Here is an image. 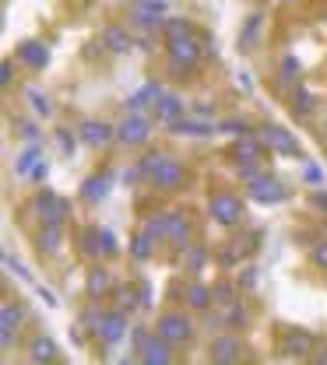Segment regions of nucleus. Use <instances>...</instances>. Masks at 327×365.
Listing matches in <instances>:
<instances>
[{"label":"nucleus","instance_id":"obj_1","mask_svg":"<svg viewBox=\"0 0 327 365\" xmlns=\"http://www.w3.org/2000/svg\"><path fill=\"white\" fill-rule=\"evenodd\" d=\"M141 169H144V176L155 182L159 190H180L183 186V165L180 162H173V158H166V155H144L141 158Z\"/></svg>","mask_w":327,"mask_h":365},{"label":"nucleus","instance_id":"obj_2","mask_svg":"<svg viewBox=\"0 0 327 365\" xmlns=\"http://www.w3.org/2000/svg\"><path fill=\"white\" fill-rule=\"evenodd\" d=\"M166 46H169V63H173L176 78L190 74L201 63V46L193 43V36H187V39H166Z\"/></svg>","mask_w":327,"mask_h":365},{"label":"nucleus","instance_id":"obj_3","mask_svg":"<svg viewBox=\"0 0 327 365\" xmlns=\"http://www.w3.org/2000/svg\"><path fill=\"white\" fill-rule=\"evenodd\" d=\"M261 140H264V148H271L275 155H285V158H303V148H299V140L288 134L285 127H278V123H268V127H261Z\"/></svg>","mask_w":327,"mask_h":365},{"label":"nucleus","instance_id":"obj_4","mask_svg":"<svg viewBox=\"0 0 327 365\" xmlns=\"http://www.w3.org/2000/svg\"><path fill=\"white\" fill-rule=\"evenodd\" d=\"M208 215L218 222V225H236L239 215H243V200L236 193H215L208 200Z\"/></svg>","mask_w":327,"mask_h":365},{"label":"nucleus","instance_id":"obj_5","mask_svg":"<svg viewBox=\"0 0 327 365\" xmlns=\"http://www.w3.org/2000/svg\"><path fill=\"white\" fill-rule=\"evenodd\" d=\"M246 193L257 204H281L285 200V186L275 176H264V173H257L253 180H246Z\"/></svg>","mask_w":327,"mask_h":365},{"label":"nucleus","instance_id":"obj_6","mask_svg":"<svg viewBox=\"0 0 327 365\" xmlns=\"http://www.w3.org/2000/svg\"><path fill=\"white\" fill-rule=\"evenodd\" d=\"M151 134V127H148V120L141 116V113H131L120 127H116V140L120 144H127V148H134V144H144Z\"/></svg>","mask_w":327,"mask_h":365},{"label":"nucleus","instance_id":"obj_7","mask_svg":"<svg viewBox=\"0 0 327 365\" xmlns=\"http://www.w3.org/2000/svg\"><path fill=\"white\" fill-rule=\"evenodd\" d=\"M190 319L180 317V313H166V317L159 319V334L169 341V344H187L190 341Z\"/></svg>","mask_w":327,"mask_h":365},{"label":"nucleus","instance_id":"obj_8","mask_svg":"<svg viewBox=\"0 0 327 365\" xmlns=\"http://www.w3.org/2000/svg\"><path fill=\"white\" fill-rule=\"evenodd\" d=\"M281 351L288 359H306L313 351V334H306V330H285L281 334Z\"/></svg>","mask_w":327,"mask_h":365},{"label":"nucleus","instance_id":"obj_9","mask_svg":"<svg viewBox=\"0 0 327 365\" xmlns=\"http://www.w3.org/2000/svg\"><path fill=\"white\" fill-rule=\"evenodd\" d=\"M95 334H99V341H102V344H116V341L127 334V313H120V309L106 313Z\"/></svg>","mask_w":327,"mask_h":365},{"label":"nucleus","instance_id":"obj_10","mask_svg":"<svg viewBox=\"0 0 327 365\" xmlns=\"http://www.w3.org/2000/svg\"><path fill=\"white\" fill-rule=\"evenodd\" d=\"M36 211H39L43 222L60 225V222L67 218V200H60L56 193H39V197H36Z\"/></svg>","mask_w":327,"mask_h":365},{"label":"nucleus","instance_id":"obj_11","mask_svg":"<svg viewBox=\"0 0 327 365\" xmlns=\"http://www.w3.org/2000/svg\"><path fill=\"white\" fill-rule=\"evenodd\" d=\"M169 348H173V344H169L162 334H159V337H144V344H141V362L144 365H169V359H173Z\"/></svg>","mask_w":327,"mask_h":365},{"label":"nucleus","instance_id":"obj_12","mask_svg":"<svg viewBox=\"0 0 327 365\" xmlns=\"http://www.w3.org/2000/svg\"><path fill=\"white\" fill-rule=\"evenodd\" d=\"M166 239H169L173 246L187 250V242H190V218L183 215V211H169V215H166Z\"/></svg>","mask_w":327,"mask_h":365},{"label":"nucleus","instance_id":"obj_13","mask_svg":"<svg viewBox=\"0 0 327 365\" xmlns=\"http://www.w3.org/2000/svg\"><path fill=\"white\" fill-rule=\"evenodd\" d=\"M243 359V341L239 337H215L211 344V362L218 365H233Z\"/></svg>","mask_w":327,"mask_h":365},{"label":"nucleus","instance_id":"obj_14","mask_svg":"<svg viewBox=\"0 0 327 365\" xmlns=\"http://www.w3.org/2000/svg\"><path fill=\"white\" fill-rule=\"evenodd\" d=\"M113 137H116V127H109V123H99V120H85L81 123V140L92 144V148H106Z\"/></svg>","mask_w":327,"mask_h":365},{"label":"nucleus","instance_id":"obj_15","mask_svg":"<svg viewBox=\"0 0 327 365\" xmlns=\"http://www.w3.org/2000/svg\"><path fill=\"white\" fill-rule=\"evenodd\" d=\"M151 109H155V120H159V123H173V120H180V113H183V98H180V95H159Z\"/></svg>","mask_w":327,"mask_h":365},{"label":"nucleus","instance_id":"obj_16","mask_svg":"<svg viewBox=\"0 0 327 365\" xmlns=\"http://www.w3.org/2000/svg\"><path fill=\"white\" fill-rule=\"evenodd\" d=\"M261 148H264L261 134H257V137H253V134H243L239 140H236V148H233L236 162H239V165H243V162H261Z\"/></svg>","mask_w":327,"mask_h":365},{"label":"nucleus","instance_id":"obj_17","mask_svg":"<svg viewBox=\"0 0 327 365\" xmlns=\"http://www.w3.org/2000/svg\"><path fill=\"white\" fill-rule=\"evenodd\" d=\"M102 43H106L109 53H131L134 39H131L127 29H120V25H106V29H102Z\"/></svg>","mask_w":327,"mask_h":365},{"label":"nucleus","instance_id":"obj_18","mask_svg":"<svg viewBox=\"0 0 327 365\" xmlns=\"http://www.w3.org/2000/svg\"><path fill=\"white\" fill-rule=\"evenodd\" d=\"M18 60L29 63L32 71H43V67L49 63V49L43 43H21L18 46Z\"/></svg>","mask_w":327,"mask_h":365},{"label":"nucleus","instance_id":"obj_19","mask_svg":"<svg viewBox=\"0 0 327 365\" xmlns=\"http://www.w3.org/2000/svg\"><path fill=\"white\" fill-rule=\"evenodd\" d=\"M18 323H21V309L7 302V306L0 309V341H4V348L14 344V327H18Z\"/></svg>","mask_w":327,"mask_h":365},{"label":"nucleus","instance_id":"obj_20","mask_svg":"<svg viewBox=\"0 0 327 365\" xmlns=\"http://www.w3.org/2000/svg\"><path fill=\"white\" fill-rule=\"evenodd\" d=\"M169 130H173V134H187V137H211L215 134V127H211V123H204V120H183V116H180V120H173V123H169Z\"/></svg>","mask_w":327,"mask_h":365},{"label":"nucleus","instance_id":"obj_21","mask_svg":"<svg viewBox=\"0 0 327 365\" xmlns=\"http://www.w3.org/2000/svg\"><path fill=\"white\" fill-rule=\"evenodd\" d=\"M106 193H109V176H106V173H102V176H89L85 186H81V197H85L89 204H99Z\"/></svg>","mask_w":327,"mask_h":365},{"label":"nucleus","instance_id":"obj_22","mask_svg":"<svg viewBox=\"0 0 327 365\" xmlns=\"http://www.w3.org/2000/svg\"><path fill=\"white\" fill-rule=\"evenodd\" d=\"M39 158H43V148H39V144L32 140V144H29L25 151H18V158H14V173H18V176H25V173H32Z\"/></svg>","mask_w":327,"mask_h":365},{"label":"nucleus","instance_id":"obj_23","mask_svg":"<svg viewBox=\"0 0 327 365\" xmlns=\"http://www.w3.org/2000/svg\"><path fill=\"white\" fill-rule=\"evenodd\" d=\"M162 95V88L155 85V81H148L144 88H138L131 98H127V109H144V106H155V98Z\"/></svg>","mask_w":327,"mask_h":365},{"label":"nucleus","instance_id":"obj_24","mask_svg":"<svg viewBox=\"0 0 327 365\" xmlns=\"http://www.w3.org/2000/svg\"><path fill=\"white\" fill-rule=\"evenodd\" d=\"M211 299H215V292H211L208 284H201V281H193V284L187 288V302L193 306V309H208Z\"/></svg>","mask_w":327,"mask_h":365},{"label":"nucleus","instance_id":"obj_25","mask_svg":"<svg viewBox=\"0 0 327 365\" xmlns=\"http://www.w3.org/2000/svg\"><path fill=\"white\" fill-rule=\"evenodd\" d=\"M29 355H32V362H56V344L49 337H36Z\"/></svg>","mask_w":327,"mask_h":365},{"label":"nucleus","instance_id":"obj_26","mask_svg":"<svg viewBox=\"0 0 327 365\" xmlns=\"http://www.w3.org/2000/svg\"><path fill=\"white\" fill-rule=\"evenodd\" d=\"M106 292H109V274L102 271V267H92V271H89V295H92V299H102Z\"/></svg>","mask_w":327,"mask_h":365},{"label":"nucleus","instance_id":"obj_27","mask_svg":"<svg viewBox=\"0 0 327 365\" xmlns=\"http://www.w3.org/2000/svg\"><path fill=\"white\" fill-rule=\"evenodd\" d=\"M162 29H166V39H187V36H193V25L187 18H169Z\"/></svg>","mask_w":327,"mask_h":365},{"label":"nucleus","instance_id":"obj_28","mask_svg":"<svg viewBox=\"0 0 327 365\" xmlns=\"http://www.w3.org/2000/svg\"><path fill=\"white\" fill-rule=\"evenodd\" d=\"M151 246H155V239H151L148 232H141V235L131 239V257H134V260H148V257H151Z\"/></svg>","mask_w":327,"mask_h":365},{"label":"nucleus","instance_id":"obj_29","mask_svg":"<svg viewBox=\"0 0 327 365\" xmlns=\"http://www.w3.org/2000/svg\"><path fill=\"white\" fill-rule=\"evenodd\" d=\"M292 113H296V116H310V113H313V95L306 88L292 91Z\"/></svg>","mask_w":327,"mask_h":365},{"label":"nucleus","instance_id":"obj_30","mask_svg":"<svg viewBox=\"0 0 327 365\" xmlns=\"http://www.w3.org/2000/svg\"><path fill=\"white\" fill-rule=\"evenodd\" d=\"M81 250H85L89 257H106V246H102V228L85 232V239H81Z\"/></svg>","mask_w":327,"mask_h":365},{"label":"nucleus","instance_id":"obj_31","mask_svg":"<svg viewBox=\"0 0 327 365\" xmlns=\"http://www.w3.org/2000/svg\"><path fill=\"white\" fill-rule=\"evenodd\" d=\"M39 250L43 253H56L60 250V225H43V235H39Z\"/></svg>","mask_w":327,"mask_h":365},{"label":"nucleus","instance_id":"obj_32","mask_svg":"<svg viewBox=\"0 0 327 365\" xmlns=\"http://www.w3.org/2000/svg\"><path fill=\"white\" fill-rule=\"evenodd\" d=\"M138 302H141V299H138V292H134L131 284L116 292V309H120V313H131V309H134Z\"/></svg>","mask_w":327,"mask_h":365},{"label":"nucleus","instance_id":"obj_33","mask_svg":"<svg viewBox=\"0 0 327 365\" xmlns=\"http://www.w3.org/2000/svg\"><path fill=\"white\" fill-rule=\"evenodd\" d=\"M257 29H261V14H250L246 29L239 32V49H250V46H253V36H257Z\"/></svg>","mask_w":327,"mask_h":365},{"label":"nucleus","instance_id":"obj_34","mask_svg":"<svg viewBox=\"0 0 327 365\" xmlns=\"http://www.w3.org/2000/svg\"><path fill=\"white\" fill-rule=\"evenodd\" d=\"M134 7H138L141 14H151V18H162L169 7H166V0H134Z\"/></svg>","mask_w":327,"mask_h":365},{"label":"nucleus","instance_id":"obj_35","mask_svg":"<svg viewBox=\"0 0 327 365\" xmlns=\"http://www.w3.org/2000/svg\"><path fill=\"white\" fill-rule=\"evenodd\" d=\"M29 102H32V109H36L39 116H49V113H53V106H49V98L43 91H29Z\"/></svg>","mask_w":327,"mask_h":365},{"label":"nucleus","instance_id":"obj_36","mask_svg":"<svg viewBox=\"0 0 327 365\" xmlns=\"http://www.w3.org/2000/svg\"><path fill=\"white\" fill-rule=\"evenodd\" d=\"M226 327H243L246 323V313H243V306H236V302H229V309H226Z\"/></svg>","mask_w":327,"mask_h":365},{"label":"nucleus","instance_id":"obj_37","mask_svg":"<svg viewBox=\"0 0 327 365\" xmlns=\"http://www.w3.org/2000/svg\"><path fill=\"white\" fill-rule=\"evenodd\" d=\"M144 232H148L151 239H166V215H162V218H159V215H155V218H148Z\"/></svg>","mask_w":327,"mask_h":365},{"label":"nucleus","instance_id":"obj_38","mask_svg":"<svg viewBox=\"0 0 327 365\" xmlns=\"http://www.w3.org/2000/svg\"><path fill=\"white\" fill-rule=\"evenodd\" d=\"M4 264H7V271H11V274H18L21 281H32V274L25 271V267H21V264H18V260H14L11 253H4Z\"/></svg>","mask_w":327,"mask_h":365},{"label":"nucleus","instance_id":"obj_39","mask_svg":"<svg viewBox=\"0 0 327 365\" xmlns=\"http://www.w3.org/2000/svg\"><path fill=\"white\" fill-rule=\"evenodd\" d=\"M296 74H299V60H296V56H285V60H281V78L292 81Z\"/></svg>","mask_w":327,"mask_h":365},{"label":"nucleus","instance_id":"obj_40","mask_svg":"<svg viewBox=\"0 0 327 365\" xmlns=\"http://www.w3.org/2000/svg\"><path fill=\"white\" fill-rule=\"evenodd\" d=\"M211 292H215V302H226V306H229V302H236V299H233V284H215Z\"/></svg>","mask_w":327,"mask_h":365},{"label":"nucleus","instance_id":"obj_41","mask_svg":"<svg viewBox=\"0 0 327 365\" xmlns=\"http://www.w3.org/2000/svg\"><path fill=\"white\" fill-rule=\"evenodd\" d=\"M81 323H85V330H99L102 313H99V309H85V313H81Z\"/></svg>","mask_w":327,"mask_h":365},{"label":"nucleus","instance_id":"obj_42","mask_svg":"<svg viewBox=\"0 0 327 365\" xmlns=\"http://www.w3.org/2000/svg\"><path fill=\"white\" fill-rule=\"evenodd\" d=\"M187 267L190 271H201L204 267V250H187Z\"/></svg>","mask_w":327,"mask_h":365},{"label":"nucleus","instance_id":"obj_43","mask_svg":"<svg viewBox=\"0 0 327 365\" xmlns=\"http://www.w3.org/2000/svg\"><path fill=\"white\" fill-rule=\"evenodd\" d=\"M310 260H313L317 267H324V271H327V242H321V246H313V253H310Z\"/></svg>","mask_w":327,"mask_h":365},{"label":"nucleus","instance_id":"obj_44","mask_svg":"<svg viewBox=\"0 0 327 365\" xmlns=\"http://www.w3.org/2000/svg\"><path fill=\"white\" fill-rule=\"evenodd\" d=\"M56 140H60L64 155H74V137H71V130H56Z\"/></svg>","mask_w":327,"mask_h":365},{"label":"nucleus","instance_id":"obj_45","mask_svg":"<svg viewBox=\"0 0 327 365\" xmlns=\"http://www.w3.org/2000/svg\"><path fill=\"white\" fill-rule=\"evenodd\" d=\"M11 81H14V63H11V60H4V67H0V85L7 88Z\"/></svg>","mask_w":327,"mask_h":365},{"label":"nucleus","instance_id":"obj_46","mask_svg":"<svg viewBox=\"0 0 327 365\" xmlns=\"http://www.w3.org/2000/svg\"><path fill=\"white\" fill-rule=\"evenodd\" d=\"M102 246H106V257H116V239H113V232H106V228H102Z\"/></svg>","mask_w":327,"mask_h":365},{"label":"nucleus","instance_id":"obj_47","mask_svg":"<svg viewBox=\"0 0 327 365\" xmlns=\"http://www.w3.org/2000/svg\"><path fill=\"white\" fill-rule=\"evenodd\" d=\"M222 130H229V134H236V137H243V134H250V127L246 123H239V120H229Z\"/></svg>","mask_w":327,"mask_h":365},{"label":"nucleus","instance_id":"obj_48","mask_svg":"<svg viewBox=\"0 0 327 365\" xmlns=\"http://www.w3.org/2000/svg\"><path fill=\"white\" fill-rule=\"evenodd\" d=\"M303 176H306V182H313V186H317V182H324V176H321V169H317V165H306V169H303Z\"/></svg>","mask_w":327,"mask_h":365},{"label":"nucleus","instance_id":"obj_49","mask_svg":"<svg viewBox=\"0 0 327 365\" xmlns=\"http://www.w3.org/2000/svg\"><path fill=\"white\" fill-rule=\"evenodd\" d=\"M46 176H49V165L39 158V162H36V169H32V180H46Z\"/></svg>","mask_w":327,"mask_h":365},{"label":"nucleus","instance_id":"obj_50","mask_svg":"<svg viewBox=\"0 0 327 365\" xmlns=\"http://www.w3.org/2000/svg\"><path fill=\"white\" fill-rule=\"evenodd\" d=\"M310 204H313V207H321V211H327V193L324 190H317V193L310 197Z\"/></svg>","mask_w":327,"mask_h":365},{"label":"nucleus","instance_id":"obj_51","mask_svg":"<svg viewBox=\"0 0 327 365\" xmlns=\"http://www.w3.org/2000/svg\"><path fill=\"white\" fill-rule=\"evenodd\" d=\"M39 299H43V302H46L49 309H53V306H56V295H53V292H46V288H39Z\"/></svg>","mask_w":327,"mask_h":365},{"label":"nucleus","instance_id":"obj_52","mask_svg":"<svg viewBox=\"0 0 327 365\" xmlns=\"http://www.w3.org/2000/svg\"><path fill=\"white\" fill-rule=\"evenodd\" d=\"M236 81H239V88L253 91V81H250V78H246V74H236Z\"/></svg>","mask_w":327,"mask_h":365},{"label":"nucleus","instance_id":"obj_53","mask_svg":"<svg viewBox=\"0 0 327 365\" xmlns=\"http://www.w3.org/2000/svg\"><path fill=\"white\" fill-rule=\"evenodd\" d=\"M21 137H29V140H36V127H32V123H21Z\"/></svg>","mask_w":327,"mask_h":365},{"label":"nucleus","instance_id":"obj_54","mask_svg":"<svg viewBox=\"0 0 327 365\" xmlns=\"http://www.w3.org/2000/svg\"><path fill=\"white\" fill-rule=\"evenodd\" d=\"M81 4H89V0H81Z\"/></svg>","mask_w":327,"mask_h":365}]
</instances>
